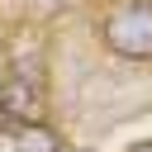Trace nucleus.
Segmentation results:
<instances>
[{
    "instance_id": "1",
    "label": "nucleus",
    "mask_w": 152,
    "mask_h": 152,
    "mask_svg": "<svg viewBox=\"0 0 152 152\" xmlns=\"http://www.w3.org/2000/svg\"><path fill=\"white\" fill-rule=\"evenodd\" d=\"M104 43L124 57H152V0H128L104 19Z\"/></svg>"
},
{
    "instance_id": "2",
    "label": "nucleus",
    "mask_w": 152,
    "mask_h": 152,
    "mask_svg": "<svg viewBox=\"0 0 152 152\" xmlns=\"http://www.w3.org/2000/svg\"><path fill=\"white\" fill-rule=\"evenodd\" d=\"M0 104L24 119V124H38V81H24V76H10L0 86Z\"/></svg>"
},
{
    "instance_id": "3",
    "label": "nucleus",
    "mask_w": 152,
    "mask_h": 152,
    "mask_svg": "<svg viewBox=\"0 0 152 152\" xmlns=\"http://www.w3.org/2000/svg\"><path fill=\"white\" fill-rule=\"evenodd\" d=\"M14 142H19V152H57V138H52V128H43V124H24Z\"/></svg>"
},
{
    "instance_id": "4",
    "label": "nucleus",
    "mask_w": 152,
    "mask_h": 152,
    "mask_svg": "<svg viewBox=\"0 0 152 152\" xmlns=\"http://www.w3.org/2000/svg\"><path fill=\"white\" fill-rule=\"evenodd\" d=\"M133 152H152V142H142V147H133Z\"/></svg>"
},
{
    "instance_id": "5",
    "label": "nucleus",
    "mask_w": 152,
    "mask_h": 152,
    "mask_svg": "<svg viewBox=\"0 0 152 152\" xmlns=\"http://www.w3.org/2000/svg\"><path fill=\"white\" fill-rule=\"evenodd\" d=\"M48 5H62V0H48Z\"/></svg>"
}]
</instances>
